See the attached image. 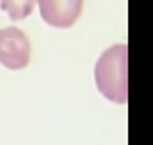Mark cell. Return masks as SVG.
Instances as JSON below:
<instances>
[{
  "label": "cell",
  "mask_w": 153,
  "mask_h": 145,
  "mask_svg": "<svg viewBox=\"0 0 153 145\" xmlns=\"http://www.w3.org/2000/svg\"><path fill=\"white\" fill-rule=\"evenodd\" d=\"M96 88L113 103L128 101V46L113 44L98 57L94 67Z\"/></svg>",
  "instance_id": "cell-1"
},
{
  "label": "cell",
  "mask_w": 153,
  "mask_h": 145,
  "mask_svg": "<svg viewBox=\"0 0 153 145\" xmlns=\"http://www.w3.org/2000/svg\"><path fill=\"white\" fill-rule=\"evenodd\" d=\"M36 0H0V10L8 13L12 21L25 19L33 13Z\"/></svg>",
  "instance_id": "cell-4"
},
{
  "label": "cell",
  "mask_w": 153,
  "mask_h": 145,
  "mask_svg": "<svg viewBox=\"0 0 153 145\" xmlns=\"http://www.w3.org/2000/svg\"><path fill=\"white\" fill-rule=\"evenodd\" d=\"M31 61V42L17 27L0 29V63L10 71L25 69Z\"/></svg>",
  "instance_id": "cell-2"
},
{
  "label": "cell",
  "mask_w": 153,
  "mask_h": 145,
  "mask_svg": "<svg viewBox=\"0 0 153 145\" xmlns=\"http://www.w3.org/2000/svg\"><path fill=\"white\" fill-rule=\"evenodd\" d=\"M40 17L57 29L73 27L82 13L84 0H36Z\"/></svg>",
  "instance_id": "cell-3"
}]
</instances>
